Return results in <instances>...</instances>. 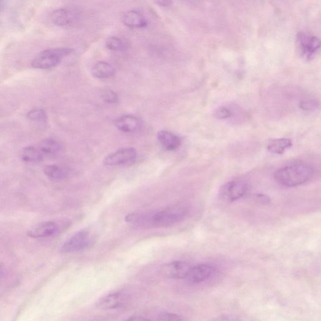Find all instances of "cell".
<instances>
[{"label": "cell", "mask_w": 321, "mask_h": 321, "mask_svg": "<svg viewBox=\"0 0 321 321\" xmlns=\"http://www.w3.org/2000/svg\"><path fill=\"white\" fill-rule=\"evenodd\" d=\"M44 173L48 177L55 180H64L68 176V171L58 165L47 166L44 168Z\"/></svg>", "instance_id": "obj_21"}, {"label": "cell", "mask_w": 321, "mask_h": 321, "mask_svg": "<svg viewBox=\"0 0 321 321\" xmlns=\"http://www.w3.org/2000/svg\"><path fill=\"white\" fill-rule=\"evenodd\" d=\"M106 46L109 50L120 52L130 49L131 44L127 40L112 36L106 40Z\"/></svg>", "instance_id": "obj_20"}, {"label": "cell", "mask_w": 321, "mask_h": 321, "mask_svg": "<svg viewBox=\"0 0 321 321\" xmlns=\"http://www.w3.org/2000/svg\"><path fill=\"white\" fill-rule=\"evenodd\" d=\"M117 129L124 133H135L140 129L141 122L133 116H124L116 120L114 123Z\"/></svg>", "instance_id": "obj_13"}, {"label": "cell", "mask_w": 321, "mask_h": 321, "mask_svg": "<svg viewBox=\"0 0 321 321\" xmlns=\"http://www.w3.org/2000/svg\"><path fill=\"white\" fill-rule=\"evenodd\" d=\"M186 1H195V0H186Z\"/></svg>", "instance_id": "obj_29"}, {"label": "cell", "mask_w": 321, "mask_h": 321, "mask_svg": "<svg viewBox=\"0 0 321 321\" xmlns=\"http://www.w3.org/2000/svg\"><path fill=\"white\" fill-rule=\"evenodd\" d=\"M27 117L32 121L45 123L47 122L46 112L42 109H34L28 112Z\"/></svg>", "instance_id": "obj_22"}, {"label": "cell", "mask_w": 321, "mask_h": 321, "mask_svg": "<svg viewBox=\"0 0 321 321\" xmlns=\"http://www.w3.org/2000/svg\"><path fill=\"white\" fill-rule=\"evenodd\" d=\"M90 243L89 233L82 231L77 232L68 240H66L60 248V252L69 253L85 250Z\"/></svg>", "instance_id": "obj_7"}, {"label": "cell", "mask_w": 321, "mask_h": 321, "mask_svg": "<svg viewBox=\"0 0 321 321\" xmlns=\"http://www.w3.org/2000/svg\"><path fill=\"white\" fill-rule=\"evenodd\" d=\"M21 157L24 162L28 163H38L44 159V155L38 148L33 146L26 147L21 152Z\"/></svg>", "instance_id": "obj_19"}, {"label": "cell", "mask_w": 321, "mask_h": 321, "mask_svg": "<svg viewBox=\"0 0 321 321\" xmlns=\"http://www.w3.org/2000/svg\"><path fill=\"white\" fill-rule=\"evenodd\" d=\"M157 5L162 7H168L173 4L172 0H153Z\"/></svg>", "instance_id": "obj_27"}, {"label": "cell", "mask_w": 321, "mask_h": 321, "mask_svg": "<svg viewBox=\"0 0 321 321\" xmlns=\"http://www.w3.org/2000/svg\"><path fill=\"white\" fill-rule=\"evenodd\" d=\"M50 18L53 24L58 26L70 25L73 21L72 13L70 11L63 9L55 10Z\"/></svg>", "instance_id": "obj_15"}, {"label": "cell", "mask_w": 321, "mask_h": 321, "mask_svg": "<svg viewBox=\"0 0 321 321\" xmlns=\"http://www.w3.org/2000/svg\"><path fill=\"white\" fill-rule=\"evenodd\" d=\"M158 320L178 321L183 320H184V319L183 317L180 316V315L171 314V313H162V314L159 315Z\"/></svg>", "instance_id": "obj_24"}, {"label": "cell", "mask_w": 321, "mask_h": 321, "mask_svg": "<svg viewBox=\"0 0 321 321\" xmlns=\"http://www.w3.org/2000/svg\"><path fill=\"white\" fill-rule=\"evenodd\" d=\"M127 301L128 298L125 294L116 293L101 298L98 302L97 307L104 310L118 309L124 307Z\"/></svg>", "instance_id": "obj_10"}, {"label": "cell", "mask_w": 321, "mask_h": 321, "mask_svg": "<svg viewBox=\"0 0 321 321\" xmlns=\"http://www.w3.org/2000/svg\"><path fill=\"white\" fill-rule=\"evenodd\" d=\"M137 152L135 148H123L107 156L103 163L108 167L129 165L135 162Z\"/></svg>", "instance_id": "obj_6"}, {"label": "cell", "mask_w": 321, "mask_h": 321, "mask_svg": "<svg viewBox=\"0 0 321 321\" xmlns=\"http://www.w3.org/2000/svg\"><path fill=\"white\" fill-rule=\"evenodd\" d=\"M71 48H53L42 51L32 60V68L37 69H50L55 68L63 58L73 52Z\"/></svg>", "instance_id": "obj_3"}, {"label": "cell", "mask_w": 321, "mask_h": 321, "mask_svg": "<svg viewBox=\"0 0 321 321\" xmlns=\"http://www.w3.org/2000/svg\"><path fill=\"white\" fill-rule=\"evenodd\" d=\"M191 267L188 262L174 261L164 265L160 272L163 276L168 279H185Z\"/></svg>", "instance_id": "obj_8"}, {"label": "cell", "mask_w": 321, "mask_h": 321, "mask_svg": "<svg viewBox=\"0 0 321 321\" xmlns=\"http://www.w3.org/2000/svg\"><path fill=\"white\" fill-rule=\"evenodd\" d=\"M2 272V269H1V267H0V272Z\"/></svg>", "instance_id": "obj_30"}, {"label": "cell", "mask_w": 321, "mask_h": 321, "mask_svg": "<svg viewBox=\"0 0 321 321\" xmlns=\"http://www.w3.org/2000/svg\"><path fill=\"white\" fill-rule=\"evenodd\" d=\"M122 22L127 27L139 29L147 26V21L140 12L136 10H130L122 16Z\"/></svg>", "instance_id": "obj_14"}, {"label": "cell", "mask_w": 321, "mask_h": 321, "mask_svg": "<svg viewBox=\"0 0 321 321\" xmlns=\"http://www.w3.org/2000/svg\"><path fill=\"white\" fill-rule=\"evenodd\" d=\"M103 97L104 101L108 103H115L117 101V95L111 90L104 91Z\"/></svg>", "instance_id": "obj_25"}, {"label": "cell", "mask_w": 321, "mask_h": 321, "mask_svg": "<svg viewBox=\"0 0 321 321\" xmlns=\"http://www.w3.org/2000/svg\"><path fill=\"white\" fill-rule=\"evenodd\" d=\"M292 146V141L290 139L279 138L270 142L267 149L273 154H282Z\"/></svg>", "instance_id": "obj_18"}, {"label": "cell", "mask_w": 321, "mask_h": 321, "mask_svg": "<svg viewBox=\"0 0 321 321\" xmlns=\"http://www.w3.org/2000/svg\"><path fill=\"white\" fill-rule=\"evenodd\" d=\"M215 272V268L210 265L200 264L191 267L185 279L191 284H198L210 279Z\"/></svg>", "instance_id": "obj_9"}, {"label": "cell", "mask_w": 321, "mask_h": 321, "mask_svg": "<svg viewBox=\"0 0 321 321\" xmlns=\"http://www.w3.org/2000/svg\"><path fill=\"white\" fill-rule=\"evenodd\" d=\"M213 117L220 120H224L231 118L233 116V112L227 107L222 106L216 108L213 112Z\"/></svg>", "instance_id": "obj_23"}, {"label": "cell", "mask_w": 321, "mask_h": 321, "mask_svg": "<svg viewBox=\"0 0 321 321\" xmlns=\"http://www.w3.org/2000/svg\"><path fill=\"white\" fill-rule=\"evenodd\" d=\"M61 144L52 138H48L41 142L39 146L40 151L45 156H50L58 153L61 151Z\"/></svg>", "instance_id": "obj_17"}, {"label": "cell", "mask_w": 321, "mask_h": 321, "mask_svg": "<svg viewBox=\"0 0 321 321\" xmlns=\"http://www.w3.org/2000/svg\"><path fill=\"white\" fill-rule=\"evenodd\" d=\"M314 170L306 163H294L280 168L274 174L278 183L288 188L302 185L311 180Z\"/></svg>", "instance_id": "obj_2"}, {"label": "cell", "mask_w": 321, "mask_h": 321, "mask_svg": "<svg viewBox=\"0 0 321 321\" xmlns=\"http://www.w3.org/2000/svg\"><path fill=\"white\" fill-rule=\"evenodd\" d=\"M296 45L302 57L311 60L319 52L320 42L314 35L309 32L300 31L296 36Z\"/></svg>", "instance_id": "obj_4"}, {"label": "cell", "mask_w": 321, "mask_h": 321, "mask_svg": "<svg viewBox=\"0 0 321 321\" xmlns=\"http://www.w3.org/2000/svg\"><path fill=\"white\" fill-rule=\"evenodd\" d=\"M189 212L188 206L180 203L162 211L131 213L125 216V220L143 228H165L184 220Z\"/></svg>", "instance_id": "obj_1"}, {"label": "cell", "mask_w": 321, "mask_h": 321, "mask_svg": "<svg viewBox=\"0 0 321 321\" xmlns=\"http://www.w3.org/2000/svg\"><path fill=\"white\" fill-rule=\"evenodd\" d=\"M127 320H136V321H143V320H149V319H146V318H144L142 316H132L129 318V319H128Z\"/></svg>", "instance_id": "obj_28"}, {"label": "cell", "mask_w": 321, "mask_h": 321, "mask_svg": "<svg viewBox=\"0 0 321 321\" xmlns=\"http://www.w3.org/2000/svg\"><path fill=\"white\" fill-rule=\"evenodd\" d=\"M114 74V67L106 61H99L92 69V76L98 79H108Z\"/></svg>", "instance_id": "obj_16"}, {"label": "cell", "mask_w": 321, "mask_h": 321, "mask_svg": "<svg viewBox=\"0 0 321 321\" xmlns=\"http://www.w3.org/2000/svg\"><path fill=\"white\" fill-rule=\"evenodd\" d=\"M300 108L304 110H312L313 109L317 108V103L312 101H304L302 102Z\"/></svg>", "instance_id": "obj_26"}, {"label": "cell", "mask_w": 321, "mask_h": 321, "mask_svg": "<svg viewBox=\"0 0 321 321\" xmlns=\"http://www.w3.org/2000/svg\"><path fill=\"white\" fill-rule=\"evenodd\" d=\"M58 231L57 223L53 221L43 222L32 228L28 232L29 237L38 239L52 236Z\"/></svg>", "instance_id": "obj_11"}, {"label": "cell", "mask_w": 321, "mask_h": 321, "mask_svg": "<svg viewBox=\"0 0 321 321\" xmlns=\"http://www.w3.org/2000/svg\"><path fill=\"white\" fill-rule=\"evenodd\" d=\"M157 138L160 145L167 151L176 150L181 144L180 138L169 131H159L157 133Z\"/></svg>", "instance_id": "obj_12"}, {"label": "cell", "mask_w": 321, "mask_h": 321, "mask_svg": "<svg viewBox=\"0 0 321 321\" xmlns=\"http://www.w3.org/2000/svg\"><path fill=\"white\" fill-rule=\"evenodd\" d=\"M248 185L245 181L234 180L222 186L219 190L218 197L223 202L231 203L242 198L247 194Z\"/></svg>", "instance_id": "obj_5"}]
</instances>
